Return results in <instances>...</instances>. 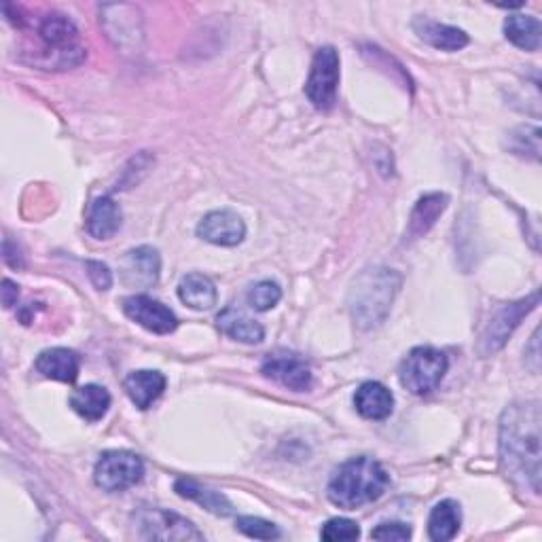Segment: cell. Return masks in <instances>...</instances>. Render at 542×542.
Listing matches in <instances>:
<instances>
[{
  "mask_svg": "<svg viewBox=\"0 0 542 542\" xmlns=\"http://www.w3.org/2000/svg\"><path fill=\"white\" fill-rule=\"evenodd\" d=\"M447 369L449 360L445 352L430 346H420L413 348L401 363L399 379L403 388H407L411 394L424 396L439 388Z\"/></svg>",
  "mask_w": 542,
  "mask_h": 542,
  "instance_id": "277c9868",
  "label": "cell"
},
{
  "mask_svg": "<svg viewBox=\"0 0 542 542\" xmlns=\"http://www.w3.org/2000/svg\"><path fill=\"white\" fill-rule=\"evenodd\" d=\"M322 540L329 542H348V540H358L360 538V528L358 523L346 517H335L324 523V528L320 532Z\"/></svg>",
  "mask_w": 542,
  "mask_h": 542,
  "instance_id": "484cf974",
  "label": "cell"
},
{
  "mask_svg": "<svg viewBox=\"0 0 542 542\" xmlns=\"http://www.w3.org/2000/svg\"><path fill=\"white\" fill-rule=\"evenodd\" d=\"M34 367L47 379L72 384L79 377L81 358L77 352H72L68 348H51L39 354Z\"/></svg>",
  "mask_w": 542,
  "mask_h": 542,
  "instance_id": "5bb4252c",
  "label": "cell"
},
{
  "mask_svg": "<svg viewBox=\"0 0 542 542\" xmlns=\"http://www.w3.org/2000/svg\"><path fill=\"white\" fill-rule=\"evenodd\" d=\"M504 34H507V39L519 49H526V51L540 49L542 26L532 15H523V13L509 15L507 22H504Z\"/></svg>",
  "mask_w": 542,
  "mask_h": 542,
  "instance_id": "cb8c5ba5",
  "label": "cell"
},
{
  "mask_svg": "<svg viewBox=\"0 0 542 542\" xmlns=\"http://www.w3.org/2000/svg\"><path fill=\"white\" fill-rule=\"evenodd\" d=\"M462 511L456 500L439 502L428 519V536L435 542H447L460 532Z\"/></svg>",
  "mask_w": 542,
  "mask_h": 542,
  "instance_id": "7402d4cb",
  "label": "cell"
},
{
  "mask_svg": "<svg viewBox=\"0 0 542 542\" xmlns=\"http://www.w3.org/2000/svg\"><path fill=\"white\" fill-rule=\"evenodd\" d=\"M17 297H20V288H17L15 282L5 278L3 280V305L7 307V310H11V307L17 303Z\"/></svg>",
  "mask_w": 542,
  "mask_h": 542,
  "instance_id": "1f68e13d",
  "label": "cell"
},
{
  "mask_svg": "<svg viewBox=\"0 0 542 542\" xmlns=\"http://www.w3.org/2000/svg\"><path fill=\"white\" fill-rule=\"evenodd\" d=\"M390 475L386 468L373 458L360 456L343 462L333 473L327 494L329 500L339 509L356 511L365 504H371L384 496L388 490Z\"/></svg>",
  "mask_w": 542,
  "mask_h": 542,
  "instance_id": "3957f363",
  "label": "cell"
},
{
  "mask_svg": "<svg viewBox=\"0 0 542 542\" xmlns=\"http://www.w3.org/2000/svg\"><path fill=\"white\" fill-rule=\"evenodd\" d=\"M144 477L142 460L132 451H106L100 456L94 479L104 492H123L130 490Z\"/></svg>",
  "mask_w": 542,
  "mask_h": 542,
  "instance_id": "8992f818",
  "label": "cell"
},
{
  "mask_svg": "<svg viewBox=\"0 0 542 542\" xmlns=\"http://www.w3.org/2000/svg\"><path fill=\"white\" fill-rule=\"evenodd\" d=\"M238 530L246 534L248 538H257V540H274L280 536V530L276 523L265 521L261 517H238Z\"/></svg>",
  "mask_w": 542,
  "mask_h": 542,
  "instance_id": "83f0119b",
  "label": "cell"
},
{
  "mask_svg": "<svg viewBox=\"0 0 542 542\" xmlns=\"http://www.w3.org/2000/svg\"><path fill=\"white\" fill-rule=\"evenodd\" d=\"M87 276L92 280V284L98 288V291H108L113 286V271L108 269V265L100 261H87Z\"/></svg>",
  "mask_w": 542,
  "mask_h": 542,
  "instance_id": "f546056e",
  "label": "cell"
},
{
  "mask_svg": "<svg viewBox=\"0 0 542 542\" xmlns=\"http://www.w3.org/2000/svg\"><path fill=\"white\" fill-rule=\"evenodd\" d=\"M371 538L375 540H409L411 538V526L403 521H384L371 532Z\"/></svg>",
  "mask_w": 542,
  "mask_h": 542,
  "instance_id": "f1b7e54d",
  "label": "cell"
},
{
  "mask_svg": "<svg viewBox=\"0 0 542 542\" xmlns=\"http://www.w3.org/2000/svg\"><path fill=\"white\" fill-rule=\"evenodd\" d=\"M403 286V276L390 267H367L350 286L348 310L358 329L371 331L390 316L392 303Z\"/></svg>",
  "mask_w": 542,
  "mask_h": 542,
  "instance_id": "7a4b0ae2",
  "label": "cell"
},
{
  "mask_svg": "<svg viewBox=\"0 0 542 542\" xmlns=\"http://www.w3.org/2000/svg\"><path fill=\"white\" fill-rule=\"evenodd\" d=\"M123 314L155 335H170L178 327V318L170 307L149 295H132L125 299Z\"/></svg>",
  "mask_w": 542,
  "mask_h": 542,
  "instance_id": "9c48e42d",
  "label": "cell"
},
{
  "mask_svg": "<svg viewBox=\"0 0 542 542\" xmlns=\"http://www.w3.org/2000/svg\"><path fill=\"white\" fill-rule=\"evenodd\" d=\"M123 214L119 204L111 195H102L94 204L89 206L87 214V231L89 236L96 240H111L115 233L121 229Z\"/></svg>",
  "mask_w": 542,
  "mask_h": 542,
  "instance_id": "e0dca14e",
  "label": "cell"
},
{
  "mask_svg": "<svg viewBox=\"0 0 542 542\" xmlns=\"http://www.w3.org/2000/svg\"><path fill=\"white\" fill-rule=\"evenodd\" d=\"M248 305L257 312H269L271 307H276L282 299V288L278 282L261 280L248 291Z\"/></svg>",
  "mask_w": 542,
  "mask_h": 542,
  "instance_id": "d4e9b609",
  "label": "cell"
},
{
  "mask_svg": "<svg viewBox=\"0 0 542 542\" xmlns=\"http://www.w3.org/2000/svg\"><path fill=\"white\" fill-rule=\"evenodd\" d=\"M216 327L227 337L246 343V346H257V343L265 339L263 324L238 310V307H225V310L216 316Z\"/></svg>",
  "mask_w": 542,
  "mask_h": 542,
  "instance_id": "2e32d148",
  "label": "cell"
},
{
  "mask_svg": "<svg viewBox=\"0 0 542 542\" xmlns=\"http://www.w3.org/2000/svg\"><path fill=\"white\" fill-rule=\"evenodd\" d=\"M511 151L523 157H540V130L538 128H517L511 134Z\"/></svg>",
  "mask_w": 542,
  "mask_h": 542,
  "instance_id": "4316f807",
  "label": "cell"
},
{
  "mask_svg": "<svg viewBox=\"0 0 542 542\" xmlns=\"http://www.w3.org/2000/svg\"><path fill=\"white\" fill-rule=\"evenodd\" d=\"M538 301H540V295L532 293L528 299L504 305L502 310L490 320L485 333L481 335V343H479L481 356H490V354L502 350L504 343L509 341L513 331L519 327V322L534 310Z\"/></svg>",
  "mask_w": 542,
  "mask_h": 542,
  "instance_id": "52a82bcc",
  "label": "cell"
},
{
  "mask_svg": "<svg viewBox=\"0 0 542 542\" xmlns=\"http://www.w3.org/2000/svg\"><path fill=\"white\" fill-rule=\"evenodd\" d=\"M449 197L445 193H428L424 197H420L418 204L411 210L409 216V225L405 231V242H413L435 227V223L439 221V216L447 210Z\"/></svg>",
  "mask_w": 542,
  "mask_h": 542,
  "instance_id": "4fadbf2b",
  "label": "cell"
},
{
  "mask_svg": "<svg viewBox=\"0 0 542 542\" xmlns=\"http://www.w3.org/2000/svg\"><path fill=\"white\" fill-rule=\"evenodd\" d=\"M178 299L195 312H208L219 301V293L208 276L189 274L178 284Z\"/></svg>",
  "mask_w": 542,
  "mask_h": 542,
  "instance_id": "ffe728a7",
  "label": "cell"
},
{
  "mask_svg": "<svg viewBox=\"0 0 542 542\" xmlns=\"http://www.w3.org/2000/svg\"><path fill=\"white\" fill-rule=\"evenodd\" d=\"M3 259L9 267L13 269H22L24 267V259H22V250L17 248V244H13L9 238H5L3 244Z\"/></svg>",
  "mask_w": 542,
  "mask_h": 542,
  "instance_id": "4dcf8cb0",
  "label": "cell"
},
{
  "mask_svg": "<svg viewBox=\"0 0 542 542\" xmlns=\"http://www.w3.org/2000/svg\"><path fill=\"white\" fill-rule=\"evenodd\" d=\"M339 87V53L335 47H322L316 51L310 77L305 83V96L318 111H331L337 102Z\"/></svg>",
  "mask_w": 542,
  "mask_h": 542,
  "instance_id": "5b68a950",
  "label": "cell"
},
{
  "mask_svg": "<svg viewBox=\"0 0 542 542\" xmlns=\"http://www.w3.org/2000/svg\"><path fill=\"white\" fill-rule=\"evenodd\" d=\"M413 30L426 45L441 49V51H460L468 45V34L464 30L456 26L432 22L428 20V17H418V20H413Z\"/></svg>",
  "mask_w": 542,
  "mask_h": 542,
  "instance_id": "ac0fdd59",
  "label": "cell"
},
{
  "mask_svg": "<svg viewBox=\"0 0 542 542\" xmlns=\"http://www.w3.org/2000/svg\"><path fill=\"white\" fill-rule=\"evenodd\" d=\"M540 403H515L500 420V456L507 473L523 487L540 494Z\"/></svg>",
  "mask_w": 542,
  "mask_h": 542,
  "instance_id": "6da1fadb",
  "label": "cell"
},
{
  "mask_svg": "<svg viewBox=\"0 0 542 542\" xmlns=\"http://www.w3.org/2000/svg\"><path fill=\"white\" fill-rule=\"evenodd\" d=\"M140 536L147 540H204V534L191 521L176 513L147 509L138 515Z\"/></svg>",
  "mask_w": 542,
  "mask_h": 542,
  "instance_id": "ba28073f",
  "label": "cell"
},
{
  "mask_svg": "<svg viewBox=\"0 0 542 542\" xmlns=\"http://www.w3.org/2000/svg\"><path fill=\"white\" fill-rule=\"evenodd\" d=\"M354 407L365 420H386L394 411V394L384 384L365 382L354 394Z\"/></svg>",
  "mask_w": 542,
  "mask_h": 542,
  "instance_id": "9a60e30c",
  "label": "cell"
},
{
  "mask_svg": "<svg viewBox=\"0 0 542 542\" xmlns=\"http://www.w3.org/2000/svg\"><path fill=\"white\" fill-rule=\"evenodd\" d=\"M261 373L288 390L305 392L312 388V369L297 354H269L261 367Z\"/></svg>",
  "mask_w": 542,
  "mask_h": 542,
  "instance_id": "30bf717a",
  "label": "cell"
},
{
  "mask_svg": "<svg viewBox=\"0 0 542 542\" xmlns=\"http://www.w3.org/2000/svg\"><path fill=\"white\" fill-rule=\"evenodd\" d=\"M121 280L132 288H149L159 280L161 259L159 252L151 246H140L125 252L119 265Z\"/></svg>",
  "mask_w": 542,
  "mask_h": 542,
  "instance_id": "7c38bea8",
  "label": "cell"
},
{
  "mask_svg": "<svg viewBox=\"0 0 542 542\" xmlns=\"http://www.w3.org/2000/svg\"><path fill=\"white\" fill-rule=\"evenodd\" d=\"M197 236L214 246H238L246 238V225L242 216L233 210L208 212L197 225Z\"/></svg>",
  "mask_w": 542,
  "mask_h": 542,
  "instance_id": "8fae6325",
  "label": "cell"
},
{
  "mask_svg": "<svg viewBox=\"0 0 542 542\" xmlns=\"http://www.w3.org/2000/svg\"><path fill=\"white\" fill-rule=\"evenodd\" d=\"M174 487H176L178 496L202 504L206 511H210L214 515L227 517L233 513V504L221 492H214V490H210V487H204L193 479H178Z\"/></svg>",
  "mask_w": 542,
  "mask_h": 542,
  "instance_id": "603a6c76",
  "label": "cell"
},
{
  "mask_svg": "<svg viewBox=\"0 0 542 542\" xmlns=\"http://www.w3.org/2000/svg\"><path fill=\"white\" fill-rule=\"evenodd\" d=\"M70 407L75 409L83 420L98 422L108 413V407H111V394H108L104 386L87 384L70 396Z\"/></svg>",
  "mask_w": 542,
  "mask_h": 542,
  "instance_id": "44dd1931",
  "label": "cell"
},
{
  "mask_svg": "<svg viewBox=\"0 0 542 542\" xmlns=\"http://www.w3.org/2000/svg\"><path fill=\"white\" fill-rule=\"evenodd\" d=\"M166 390V377L159 371L142 369L134 371L125 379V392L138 409H149Z\"/></svg>",
  "mask_w": 542,
  "mask_h": 542,
  "instance_id": "d6986e66",
  "label": "cell"
}]
</instances>
